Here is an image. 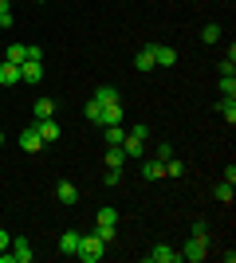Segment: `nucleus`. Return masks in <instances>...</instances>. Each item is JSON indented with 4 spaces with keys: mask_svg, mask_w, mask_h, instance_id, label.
<instances>
[{
    "mask_svg": "<svg viewBox=\"0 0 236 263\" xmlns=\"http://www.w3.org/2000/svg\"><path fill=\"white\" fill-rule=\"evenodd\" d=\"M102 252H106V243L99 240V236H95V232H90V236H83V240H79V259L83 263H99L102 259Z\"/></svg>",
    "mask_w": 236,
    "mask_h": 263,
    "instance_id": "1",
    "label": "nucleus"
},
{
    "mask_svg": "<svg viewBox=\"0 0 236 263\" xmlns=\"http://www.w3.org/2000/svg\"><path fill=\"white\" fill-rule=\"evenodd\" d=\"M205 255H209V240H197V236H189V243L181 248V259H185V263H201Z\"/></svg>",
    "mask_w": 236,
    "mask_h": 263,
    "instance_id": "2",
    "label": "nucleus"
},
{
    "mask_svg": "<svg viewBox=\"0 0 236 263\" xmlns=\"http://www.w3.org/2000/svg\"><path fill=\"white\" fill-rule=\"evenodd\" d=\"M40 79H44V59H24L20 63V83H40Z\"/></svg>",
    "mask_w": 236,
    "mask_h": 263,
    "instance_id": "3",
    "label": "nucleus"
},
{
    "mask_svg": "<svg viewBox=\"0 0 236 263\" xmlns=\"http://www.w3.org/2000/svg\"><path fill=\"white\" fill-rule=\"evenodd\" d=\"M150 263H181V252L177 248H169V243H157L154 252H146Z\"/></svg>",
    "mask_w": 236,
    "mask_h": 263,
    "instance_id": "4",
    "label": "nucleus"
},
{
    "mask_svg": "<svg viewBox=\"0 0 236 263\" xmlns=\"http://www.w3.org/2000/svg\"><path fill=\"white\" fill-rule=\"evenodd\" d=\"M20 149H24V154H40V149H44V138H40V130H35V126L20 130Z\"/></svg>",
    "mask_w": 236,
    "mask_h": 263,
    "instance_id": "5",
    "label": "nucleus"
},
{
    "mask_svg": "<svg viewBox=\"0 0 236 263\" xmlns=\"http://www.w3.org/2000/svg\"><path fill=\"white\" fill-rule=\"evenodd\" d=\"M99 126H122V102H102Z\"/></svg>",
    "mask_w": 236,
    "mask_h": 263,
    "instance_id": "6",
    "label": "nucleus"
},
{
    "mask_svg": "<svg viewBox=\"0 0 236 263\" xmlns=\"http://www.w3.org/2000/svg\"><path fill=\"white\" fill-rule=\"evenodd\" d=\"M35 130H40V138H44V145L59 142V122H56V118H40V122H35Z\"/></svg>",
    "mask_w": 236,
    "mask_h": 263,
    "instance_id": "7",
    "label": "nucleus"
},
{
    "mask_svg": "<svg viewBox=\"0 0 236 263\" xmlns=\"http://www.w3.org/2000/svg\"><path fill=\"white\" fill-rule=\"evenodd\" d=\"M8 255H12V263H32L35 252H32V243H28V240H12V252Z\"/></svg>",
    "mask_w": 236,
    "mask_h": 263,
    "instance_id": "8",
    "label": "nucleus"
},
{
    "mask_svg": "<svg viewBox=\"0 0 236 263\" xmlns=\"http://www.w3.org/2000/svg\"><path fill=\"white\" fill-rule=\"evenodd\" d=\"M16 83H20V63H8V59H4V63H0V87H16Z\"/></svg>",
    "mask_w": 236,
    "mask_h": 263,
    "instance_id": "9",
    "label": "nucleus"
},
{
    "mask_svg": "<svg viewBox=\"0 0 236 263\" xmlns=\"http://www.w3.org/2000/svg\"><path fill=\"white\" fill-rule=\"evenodd\" d=\"M154 63L157 67H173L177 63V51H173L169 44H154Z\"/></svg>",
    "mask_w": 236,
    "mask_h": 263,
    "instance_id": "10",
    "label": "nucleus"
},
{
    "mask_svg": "<svg viewBox=\"0 0 236 263\" xmlns=\"http://www.w3.org/2000/svg\"><path fill=\"white\" fill-rule=\"evenodd\" d=\"M79 240H83V232H75V228L63 232V236H59V252H63V255H75L79 252Z\"/></svg>",
    "mask_w": 236,
    "mask_h": 263,
    "instance_id": "11",
    "label": "nucleus"
},
{
    "mask_svg": "<svg viewBox=\"0 0 236 263\" xmlns=\"http://www.w3.org/2000/svg\"><path fill=\"white\" fill-rule=\"evenodd\" d=\"M142 177H146V181L166 177V161H161V157H150V161H142Z\"/></svg>",
    "mask_w": 236,
    "mask_h": 263,
    "instance_id": "12",
    "label": "nucleus"
},
{
    "mask_svg": "<svg viewBox=\"0 0 236 263\" xmlns=\"http://www.w3.org/2000/svg\"><path fill=\"white\" fill-rule=\"evenodd\" d=\"M56 197H59V204H79V189L71 185V181H59V185H56Z\"/></svg>",
    "mask_w": 236,
    "mask_h": 263,
    "instance_id": "13",
    "label": "nucleus"
},
{
    "mask_svg": "<svg viewBox=\"0 0 236 263\" xmlns=\"http://www.w3.org/2000/svg\"><path fill=\"white\" fill-rule=\"evenodd\" d=\"M102 161H106V169H122V165H126V154H122V145H106V154H102Z\"/></svg>",
    "mask_w": 236,
    "mask_h": 263,
    "instance_id": "14",
    "label": "nucleus"
},
{
    "mask_svg": "<svg viewBox=\"0 0 236 263\" xmlns=\"http://www.w3.org/2000/svg\"><path fill=\"white\" fill-rule=\"evenodd\" d=\"M134 67H138V71H142V75H146V71H154V44H150V47H142V51H138L134 55Z\"/></svg>",
    "mask_w": 236,
    "mask_h": 263,
    "instance_id": "15",
    "label": "nucleus"
},
{
    "mask_svg": "<svg viewBox=\"0 0 236 263\" xmlns=\"http://www.w3.org/2000/svg\"><path fill=\"white\" fill-rule=\"evenodd\" d=\"M122 154L126 157H146V142H138V138L126 134V138H122Z\"/></svg>",
    "mask_w": 236,
    "mask_h": 263,
    "instance_id": "16",
    "label": "nucleus"
},
{
    "mask_svg": "<svg viewBox=\"0 0 236 263\" xmlns=\"http://www.w3.org/2000/svg\"><path fill=\"white\" fill-rule=\"evenodd\" d=\"M35 122H40V118H56V102H51V99H35Z\"/></svg>",
    "mask_w": 236,
    "mask_h": 263,
    "instance_id": "17",
    "label": "nucleus"
},
{
    "mask_svg": "<svg viewBox=\"0 0 236 263\" xmlns=\"http://www.w3.org/2000/svg\"><path fill=\"white\" fill-rule=\"evenodd\" d=\"M216 110L225 114L228 126H236V99H221V102H216Z\"/></svg>",
    "mask_w": 236,
    "mask_h": 263,
    "instance_id": "18",
    "label": "nucleus"
},
{
    "mask_svg": "<svg viewBox=\"0 0 236 263\" xmlns=\"http://www.w3.org/2000/svg\"><path fill=\"white\" fill-rule=\"evenodd\" d=\"M216 90H221L225 99H236V75H221V83H216Z\"/></svg>",
    "mask_w": 236,
    "mask_h": 263,
    "instance_id": "19",
    "label": "nucleus"
},
{
    "mask_svg": "<svg viewBox=\"0 0 236 263\" xmlns=\"http://www.w3.org/2000/svg\"><path fill=\"white\" fill-rule=\"evenodd\" d=\"M102 134H106V145H122V138H126L122 126H102Z\"/></svg>",
    "mask_w": 236,
    "mask_h": 263,
    "instance_id": "20",
    "label": "nucleus"
},
{
    "mask_svg": "<svg viewBox=\"0 0 236 263\" xmlns=\"http://www.w3.org/2000/svg\"><path fill=\"white\" fill-rule=\"evenodd\" d=\"M28 59V44H8V63H24Z\"/></svg>",
    "mask_w": 236,
    "mask_h": 263,
    "instance_id": "21",
    "label": "nucleus"
},
{
    "mask_svg": "<svg viewBox=\"0 0 236 263\" xmlns=\"http://www.w3.org/2000/svg\"><path fill=\"white\" fill-rule=\"evenodd\" d=\"M221 32H225L221 24H205V28H201V40H205V44H216V40H221Z\"/></svg>",
    "mask_w": 236,
    "mask_h": 263,
    "instance_id": "22",
    "label": "nucleus"
},
{
    "mask_svg": "<svg viewBox=\"0 0 236 263\" xmlns=\"http://www.w3.org/2000/svg\"><path fill=\"white\" fill-rule=\"evenodd\" d=\"M83 114H87V122H95V126H99V114H102V102H99V99H90V102H87V110H83Z\"/></svg>",
    "mask_w": 236,
    "mask_h": 263,
    "instance_id": "23",
    "label": "nucleus"
},
{
    "mask_svg": "<svg viewBox=\"0 0 236 263\" xmlns=\"http://www.w3.org/2000/svg\"><path fill=\"white\" fill-rule=\"evenodd\" d=\"M216 200H221V204H232V185H228V181L216 185Z\"/></svg>",
    "mask_w": 236,
    "mask_h": 263,
    "instance_id": "24",
    "label": "nucleus"
},
{
    "mask_svg": "<svg viewBox=\"0 0 236 263\" xmlns=\"http://www.w3.org/2000/svg\"><path fill=\"white\" fill-rule=\"evenodd\" d=\"M166 173H169V177H181V173H185V161H177V157H166Z\"/></svg>",
    "mask_w": 236,
    "mask_h": 263,
    "instance_id": "25",
    "label": "nucleus"
},
{
    "mask_svg": "<svg viewBox=\"0 0 236 263\" xmlns=\"http://www.w3.org/2000/svg\"><path fill=\"white\" fill-rule=\"evenodd\" d=\"M95 99H99V102H118V90H114V87H99V90H95Z\"/></svg>",
    "mask_w": 236,
    "mask_h": 263,
    "instance_id": "26",
    "label": "nucleus"
},
{
    "mask_svg": "<svg viewBox=\"0 0 236 263\" xmlns=\"http://www.w3.org/2000/svg\"><path fill=\"white\" fill-rule=\"evenodd\" d=\"M95 236H99L102 243H114V224H99V228H95Z\"/></svg>",
    "mask_w": 236,
    "mask_h": 263,
    "instance_id": "27",
    "label": "nucleus"
},
{
    "mask_svg": "<svg viewBox=\"0 0 236 263\" xmlns=\"http://www.w3.org/2000/svg\"><path fill=\"white\" fill-rule=\"evenodd\" d=\"M99 224H118V209H111V204L99 209Z\"/></svg>",
    "mask_w": 236,
    "mask_h": 263,
    "instance_id": "28",
    "label": "nucleus"
},
{
    "mask_svg": "<svg viewBox=\"0 0 236 263\" xmlns=\"http://www.w3.org/2000/svg\"><path fill=\"white\" fill-rule=\"evenodd\" d=\"M102 185H106V189L122 185V169H106V177H102Z\"/></svg>",
    "mask_w": 236,
    "mask_h": 263,
    "instance_id": "29",
    "label": "nucleus"
},
{
    "mask_svg": "<svg viewBox=\"0 0 236 263\" xmlns=\"http://www.w3.org/2000/svg\"><path fill=\"white\" fill-rule=\"evenodd\" d=\"M0 28H12V8H8V0H0Z\"/></svg>",
    "mask_w": 236,
    "mask_h": 263,
    "instance_id": "30",
    "label": "nucleus"
},
{
    "mask_svg": "<svg viewBox=\"0 0 236 263\" xmlns=\"http://www.w3.org/2000/svg\"><path fill=\"white\" fill-rule=\"evenodd\" d=\"M193 236H197V240H209V224H205V220H197V224H193Z\"/></svg>",
    "mask_w": 236,
    "mask_h": 263,
    "instance_id": "31",
    "label": "nucleus"
},
{
    "mask_svg": "<svg viewBox=\"0 0 236 263\" xmlns=\"http://www.w3.org/2000/svg\"><path fill=\"white\" fill-rule=\"evenodd\" d=\"M157 157H161V161H166V157H173V145H169L166 138H161V142H157Z\"/></svg>",
    "mask_w": 236,
    "mask_h": 263,
    "instance_id": "32",
    "label": "nucleus"
},
{
    "mask_svg": "<svg viewBox=\"0 0 236 263\" xmlns=\"http://www.w3.org/2000/svg\"><path fill=\"white\" fill-rule=\"evenodd\" d=\"M130 138H138V142H146V138H150V126H134V130H130Z\"/></svg>",
    "mask_w": 236,
    "mask_h": 263,
    "instance_id": "33",
    "label": "nucleus"
},
{
    "mask_svg": "<svg viewBox=\"0 0 236 263\" xmlns=\"http://www.w3.org/2000/svg\"><path fill=\"white\" fill-rule=\"evenodd\" d=\"M12 248V236H8V228H0V252H8Z\"/></svg>",
    "mask_w": 236,
    "mask_h": 263,
    "instance_id": "34",
    "label": "nucleus"
},
{
    "mask_svg": "<svg viewBox=\"0 0 236 263\" xmlns=\"http://www.w3.org/2000/svg\"><path fill=\"white\" fill-rule=\"evenodd\" d=\"M0 99H4V87H0Z\"/></svg>",
    "mask_w": 236,
    "mask_h": 263,
    "instance_id": "35",
    "label": "nucleus"
},
{
    "mask_svg": "<svg viewBox=\"0 0 236 263\" xmlns=\"http://www.w3.org/2000/svg\"><path fill=\"white\" fill-rule=\"evenodd\" d=\"M0 145H4V134H0Z\"/></svg>",
    "mask_w": 236,
    "mask_h": 263,
    "instance_id": "36",
    "label": "nucleus"
},
{
    "mask_svg": "<svg viewBox=\"0 0 236 263\" xmlns=\"http://www.w3.org/2000/svg\"><path fill=\"white\" fill-rule=\"evenodd\" d=\"M35 4H44V0H35Z\"/></svg>",
    "mask_w": 236,
    "mask_h": 263,
    "instance_id": "37",
    "label": "nucleus"
}]
</instances>
